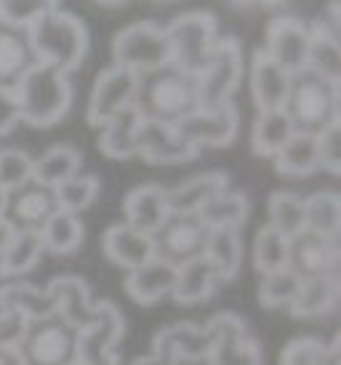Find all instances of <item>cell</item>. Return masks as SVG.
Instances as JSON below:
<instances>
[{
	"label": "cell",
	"instance_id": "52",
	"mask_svg": "<svg viewBox=\"0 0 341 365\" xmlns=\"http://www.w3.org/2000/svg\"><path fill=\"white\" fill-rule=\"evenodd\" d=\"M133 365H170V363H166V360L158 357V355H150V357H139Z\"/></svg>",
	"mask_w": 341,
	"mask_h": 365
},
{
	"label": "cell",
	"instance_id": "42",
	"mask_svg": "<svg viewBox=\"0 0 341 365\" xmlns=\"http://www.w3.org/2000/svg\"><path fill=\"white\" fill-rule=\"evenodd\" d=\"M54 11H59V0H0V21L24 32Z\"/></svg>",
	"mask_w": 341,
	"mask_h": 365
},
{
	"label": "cell",
	"instance_id": "37",
	"mask_svg": "<svg viewBox=\"0 0 341 365\" xmlns=\"http://www.w3.org/2000/svg\"><path fill=\"white\" fill-rule=\"evenodd\" d=\"M304 230L339 240L341 197L336 192H315L304 197Z\"/></svg>",
	"mask_w": 341,
	"mask_h": 365
},
{
	"label": "cell",
	"instance_id": "7",
	"mask_svg": "<svg viewBox=\"0 0 341 365\" xmlns=\"http://www.w3.org/2000/svg\"><path fill=\"white\" fill-rule=\"evenodd\" d=\"M115 67L131 70L136 75H147L170 64L166 30L155 21H136L121 30L112 41Z\"/></svg>",
	"mask_w": 341,
	"mask_h": 365
},
{
	"label": "cell",
	"instance_id": "59",
	"mask_svg": "<svg viewBox=\"0 0 341 365\" xmlns=\"http://www.w3.org/2000/svg\"><path fill=\"white\" fill-rule=\"evenodd\" d=\"M118 363H121V357H118V360H112V363H107V365H118ZM75 365H78V363H75Z\"/></svg>",
	"mask_w": 341,
	"mask_h": 365
},
{
	"label": "cell",
	"instance_id": "14",
	"mask_svg": "<svg viewBox=\"0 0 341 365\" xmlns=\"http://www.w3.org/2000/svg\"><path fill=\"white\" fill-rule=\"evenodd\" d=\"M56 211H59V205H56L54 190L30 179L27 184H21L6 195L3 219L11 224L14 232H41L43 224Z\"/></svg>",
	"mask_w": 341,
	"mask_h": 365
},
{
	"label": "cell",
	"instance_id": "28",
	"mask_svg": "<svg viewBox=\"0 0 341 365\" xmlns=\"http://www.w3.org/2000/svg\"><path fill=\"white\" fill-rule=\"evenodd\" d=\"M251 203L243 192H232L230 187L213 195L208 203L203 205L198 216L208 230H240L248 222Z\"/></svg>",
	"mask_w": 341,
	"mask_h": 365
},
{
	"label": "cell",
	"instance_id": "54",
	"mask_svg": "<svg viewBox=\"0 0 341 365\" xmlns=\"http://www.w3.org/2000/svg\"><path fill=\"white\" fill-rule=\"evenodd\" d=\"M173 365H211L205 357H187V360H176Z\"/></svg>",
	"mask_w": 341,
	"mask_h": 365
},
{
	"label": "cell",
	"instance_id": "16",
	"mask_svg": "<svg viewBox=\"0 0 341 365\" xmlns=\"http://www.w3.org/2000/svg\"><path fill=\"white\" fill-rule=\"evenodd\" d=\"M310 38H312L310 27L301 19H296V16H278L267 27L264 53L278 67H283V70L288 72V75H296V72L307 70Z\"/></svg>",
	"mask_w": 341,
	"mask_h": 365
},
{
	"label": "cell",
	"instance_id": "33",
	"mask_svg": "<svg viewBox=\"0 0 341 365\" xmlns=\"http://www.w3.org/2000/svg\"><path fill=\"white\" fill-rule=\"evenodd\" d=\"M275 171L283 176H310L317 168V136L293 133L280 153L275 155Z\"/></svg>",
	"mask_w": 341,
	"mask_h": 365
},
{
	"label": "cell",
	"instance_id": "24",
	"mask_svg": "<svg viewBox=\"0 0 341 365\" xmlns=\"http://www.w3.org/2000/svg\"><path fill=\"white\" fill-rule=\"evenodd\" d=\"M219 283L221 277L216 272V267L205 256H198V259L176 267V285L170 291V299L184 307L200 304L205 299H211Z\"/></svg>",
	"mask_w": 341,
	"mask_h": 365
},
{
	"label": "cell",
	"instance_id": "1",
	"mask_svg": "<svg viewBox=\"0 0 341 365\" xmlns=\"http://www.w3.org/2000/svg\"><path fill=\"white\" fill-rule=\"evenodd\" d=\"M133 107L141 115V120H158L176 125L187 115L200 110L198 78L190 72L176 70L173 64H166L161 70L139 75Z\"/></svg>",
	"mask_w": 341,
	"mask_h": 365
},
{
	"label": "cell",
	"instance_id": "12",
	"mask_svg": "<svg viewBox=\"0 0 341 365\" xmlns=\"http://www.w3.org/2000/svg\"><path fill=\"white\" fill-rule=\"evenodd\" d=\"M339 240L322 237L317 232L301 230L296 237L288 240V264L285 269H291L301 283L315 280V277H328L339 274Z\"/></svg>",
	"mask_w": 341,
	"mask_h": 365
},
{
	"label": "cell",
	"instance_id": "20",
	"mask_svg": "<svg viewBox=\"0 0 341 365\" xmlns=\"http://www.w3.org/2000/svg\"><path fill=\"white\" fill-rule=\"evenodd\" d=\"M291 88V75L278 67L275 61L264 53V48L253 53L251 61V96L259 112L283 110L285 96Z\"/></svg>",
	"mask_w": 341,
	"mask_h": 365
},
{
	"label": "cell",
	"instance_id": "41",
	"mask_svg": "<svg viewBox=\"0 0 341 365\" xmlns=\"http://www.w3.org/2000/svg\"><path fill=\"white\" fill-rule=\"evenodd\" d=\"M99 187L101 184L93 173H78V176H72L67 182H61L59 187H54L56 205H59L61 211H70V213L86 211L96 200Z\"/></svg>",
	"mask_w": 341,
	"mask_h": 365
},
{
	"label": "cell",
	"instance_id": "36",
	"mask_svg": "<svg viewBox=\"0 0 341 365\" xmlns=\"http://www.w3.org/2000/svg\"><path fill=\"white\" fill-rule=\"evenodd\" d=\"M46 254L41 232H14L11 243L0 254V277H16L30 272Z\"/></svg>",
	"mask_w": 341,
	"mask_h": 365
},
{
	"label": "cell",
	"instance_id": "10",
	"mask_svg": "<svg viewBox=\"0 0 341 365\" xmlns=\"http://www.w3.org/2000/svg\"><path fill=\"white\" fill-rule=\"evenodd\" d=\"M205 331L211 334V349L205 355L211 365H261L259 341L248 339L245 323L235 312L213 314Z\"/></svg>",
	"mask_w": 341,
	"mask_h": 365
},
{
	"label": "cell",
	"instance_id": "11",
	"mask_svg": "<svg viewBox=\"0 0 341 365\" xmlns=\"http://www.w3.org/2000/svg\"><path fill=\"white\" fill-rule=\"evenodd\" d=\"M240 128V112L235 102L221 107H200L192 115H187L181 123H176V131L190 142L198 153L203 147H227L235 142Z\"/></svg>",
	"mask_w": 341,
	"mask_h": 365
},
{
	"label": "cell",
	"instance_id": "38",
	"mask_svg": "<svg viewBox=\"0 0 341 365\" xmlns=\"http://www.w3.org/2000/svg\"><path fill=\"white\" fill-rule=\"evenodd\" d=\"M312 32L310 38V53H307V70L320 75L325 81L339 83L341 81V43L339 38L322 35V32Z\"/></svg>",
	"mask_w": 341,
	"mask_h": 365
},
{
	"label": "cell",
	"instance_id": "39",
	"mask_svg": "<svg viewBox=\"0 0 341 365\" xmlns=\"http://www.w3.org/2000/svg\"><path fill=\"white\" fill-rule=\"evenodd\" d=\"M270 227L283 237H296L304 230V197L293 192H275L270 197Z\"/></svg>",
	"mask_w": 341,
	"mask_h": 365
},
{
	"label": "cell",
	"instance_id": "29",
	"mask_svg": "<svg viewBox=\"0 0 341 365\" xmlns=\"http://www.w3.org/2000/svg\"><path fill=\"white\" fill-rule=\"evenodd\" d=\"M81 153L70 147V144H56L32 163V182L43 184V187H59L61 182H67L72 176H78L81 171Z\"/></svg>",
	"mask_w": 341,
	"mask_h": 365
},
{
	"label": "cell",
	"instance_id": "22",
	"mask_svg": "<svg viewBox=\"0 0 341 365\" xmlns=\"http://www.w3.org/2000/svg\"><path fill=\"white\" fill-rule=\"evenodd\" d=\"M101 251L118 267L136 269L139 264L152 259V235L139 232L128 224H112L101 237Z\"/></svg>",
	"mask_w": 341,
	"mask_h": 365
},
{
	"label": "cell",
	"instance_id": "15",
	"mask_svg": "<svg viewBox=\"0 0 341 365\" xmlns=\"http://www.w3.org/2000/svg\"><path fill=\"white\" fill-rule=\"evenodd\" d=\"M136 86H139V75L123 67H110L104 70L93 83L88 102V123L93 128H101L104 123L115 118L118 112L133 107V96H136Z\"/></svg>",
	"mask_w": 341,
	"mask_h": 365
},
{
	"label": "cell",
	"instance_id": "48",
	"mask_svg": "<svg viewBox=\"0 0 341 365\" xmlns=\"http://www.w3.org/2000/svg\"><path fill=\"white\" fill-rule=\"evenodd\" d=\"M16 123H19V104H16L14 88H3L0 86V136L14 131Z\"/></svg>",
	"mask_w": 341,
	"mask_h": 365
},
{
	"label": "cell",
	"instance_id": "25",
	"mask_svg": "<svg viewBox=\"0 0 341 365\" xmlns=\"http://www.w3.org/2000/svg\"><path fill=\"white\" fill-rule=\"evenodd\" d=\"M230 187V176L221 171L198 173L187 182H181L173 190H166V203L168 213H198L203 205L211 200L213 195Z\"/></svg>",
	"mask_w": 341,
	"mask_h": 365
},
{
	"label": "cell",
	"instance_id": "44",
	"mask_svg": "<svg viewBox=\"0 0 341 365\" xmlns=\"http://www.w3.org/2000/svg\"><path fill=\"white\" fill-rule=\"evenodd\" d=\"M32 158L24 150H0V187L11 192L32 179Z\"/></svg>",
	"mask_w": 341,
	"mask_h": 365
},
{
	"label": "cell",
	"instance_id": "6",
	"mask_svg": "<svg viewBox=\"0 0 341 365\" xmlns=\"http://www.w3.org/2000/svg\"><path fill=\"white\" fill-rule=\"evenodd\" d=\"M78 328L64 323L59 314L30 320L24 328L16 355L21 365H75L78 363Z\"/></svg>",
	"mask_w": 341,
	"mask_h": 365
},
{
	"label": "cell",
	"instance_id": "23",
	"mask_svg": "<svg viewBox=\"0 0 341 365\" xmlns=\"http://www.w3.org/2000/svg\"><path fill=\"white\" fill-rule=\"evenodd\" d=\"M126 211V224L139 230V232L152 235L168 216V203H166V187L161 184H141L131 190L123 200Z\"/></svg>",
	"mask_w": 341,
	"mask_h": 365
},
{
	"label": "cell",
	"instance_id": "26",
	"mask_svg": "<svg viewBox=\"0 0 341 365\" xmlns=\"http://www.w3.org/2000/svg\"><path fill=\"white\" fill-rule=\"evenodd\" d=\"M32 64H35V56H32L27 32L0 21V86L14 88V83L19 81Z\"/></svg>",
	"mask_w": 341,
	"mask_h": 365
},
{
	"label": "cell",
	"instance_id": "8",
	"mask_svg": "<svg viewBox=\"0 0 341 365\" xmlns=\"http://www.w3.org/2000/svg\"><path fill=\"white\" fill-rule=\"evenodd\" d=\"M208 240V227L198 213H168L166 222L152 232V256L170 267L203 256Z\"/></svg>",
	"mask_w": 341,
	"mask_h": 365
},
{
	"label": "cell",
	"instance_id": "30",
	"mask_svg": "<svg viewBox=\"0 0 341 365\" xmlns=\"http://www.w3.org/2000/svg\"><path fill=\"white\" fill-rule=\"evenodd\" d=\"M339 274H328V277H315L301 283L299 294L291 302L293 317H317V314L331 312L336 302H339Z\"/></svg>",
	"mask_w": 341,
	"mask_h": 365
},
{
	"label": "cell",
	"instance_id": "43",
	"mask_svg": "<svg viewBox=\"0 0 341 365\" xmlns=\"http://www.w3.org/2000/svg\"><path fill=\"white\" fill-rule=\"evenodd\" d=\"M301 288V280L291 269H278V272L261 274L259 283V302L264 309H280V307H291Z\"/></svg>",
	"mask_w": 341,
	"mask_h": 365
},
{
	"label": "cell",
	"instance_id": "5",
	"mask_svg": "<svg viewBox=\"0 0 341 365\" xmlns=\"http://www.w3.org/2000/svg\"><path fill=\"white\" fill-rule=\"evenodd\" d=\"M166 30V41H168V56L170 64L181 72L190 75H200L208 61H211L216 43H219V21L216 16L205 14V11H192V14H181L170 24L163 27Z\"/></svg>",
	"mask_w": 341,
	"mask_h": 365
},
{
	"label": "cell",
	"instance_id": "18",
	"mask_svg": "<svg viewBox=\"0 0 341 365\" xmlns=\"http://www.w3.org/2000/svg\"><path fill=\"white\" fill-rule=\"evenodd\" d=\"M46 291L54 299L56 314L72 328L83 331L96 320V302L91 299V288L86 285V280L75 277V274H61V277L51 280Z\"/></svg>",
	"mask_w": 341,
	"mask_h": 365
},
{
	"label": "cell",
	"instance_id": "17",
	"mask_svg": "<svg viewBox=\"0 0 341 365\" xmlns=\"http://www.w3.org/2000/svg\"><path fill=\"white\" fill-rule=\"evenodd\" d=\"M136 155L152 165H179L198 158V150L176 131V125L158 120H141L136 131Z\"/></svg>",
	"mask_w": 341,
	"mask_h": 365
},
{
	"label": "cell",
	"instance_id": "46",
	"mask_svg": "<svg viewBox=\"0 0 341 365\" xmlns=\"http://www.w3.org/2000/svg\"><path fill=\"white\" fill-rule=\"evenodd\" d=\"M27 317H21L19 312H11V309H0V355L6 352H16L24 328H27Z\"/></svg>",
	"mask_w": 341,
	"mask_h": 365
},
{
	"label": "cell",
	"instance_id": "31",
	"mask_svg": "<svg viewBox=\"0 0 341 365\" xmlns=\"http://www.w3.org/2000/svg\"><path fill=\"white\" fill-rule=\"evenodd\" d=\"M293 123L283 110L259 112V118L253 123L251 147L259 158H275L280 153L285 142L293 136Z\"/></svg>",
	"mask_w": 341,
	"mask_h": 365
},
{
	"label": "cell",
	"instance_id": "40",
	"mask_svg": "<svg viewBox=\"0 0 341 365\" xmlns=\"http://www.w3.org/2000/svg\"><path fill=\"white\" fill-rule=\"evenodd\" d=\"M285 264H288V237H283L270 224H264L253 240V267L261 274H270L285 269Z\"/></svg>",
	"mask_w": 341,
	"mask_h": 365
},
{
	"label": "cell",
	"instance_id": "34",
	"mask_svg": "<svg viewBox=\"0 0 341 365\" xmlns=\"http://www.w3.org/2000/svg\"><path fill=\"white\" fill-rule=\"evenodd\" d=\"M83 235H86V230H83V222L78 219V213L61 211V208L43 224L41 230L43 248L56 256L78 251L83 243Z\"/></svg>",
	"mask_w": 341,
	"mask_h": 365
},
{
	"label": "cell",
	"instance_id": "50",
	"mask_svg": "<svg viewBox=\"0 0 341 365\" xmlns=\"http://www.w3.org/2000/svg\"><path fill=\"white\" fill-rule=\"evenodd\" d=\"M341 339L336 336L331 344H322L320 352H317V365H341Z\"/></svg>",
	"mask_w": 341,
	"mask_h": 365
},
{
	"label": "cell",
	"instance_id": "9",
	"mask_svg": "<svg viewBox=\"0 0 341 365\" xmlns=\"http://www.w3.org/2000/svg\"><path fill=\"white\" fill-rule=\"evenodd\" d=\"M243 78V53L238 38H219L208 67L198 75L200 107H221L232 102Z\"/></svg>",
	"mask_w": 341,
	"mask_h": 365
},
{
	"label": "cell",
	"instance_id": "57",
	"mask_svg": "<svg viewBox=\"0 0 341 365\" xmlns=\"http://www.w3.org/2000/svg\"><path fill=\"white\" fill-rule=\"evenodd\" d=\"M232 3H238V6H245V3H251V0H232Z\"/></svg>",
	"mask_w": 341,
	"mask_h": 365
},
{
	"label": "cell",
	"instance_id": "45",
	"mask_svg": "<svg viewBox=\"0 0 341 365\" xmlns=\"http://www.w3.org/2000/svg\"><path fill=\"white\" fill-rule=\"evenodd\" d=\"M317 168L331 176L341 173V120L317 133Z\"/></svg>",
	"mask_w": 341,
	"mask_h": 365
},
{
	"label": "cell",
	"instance_id": "4",
	"mask_svg": "<svg viewBox=\"0 0 341 365\" xmlns=\"http://www.w3.org/2000/svg\"><path fill=\"white\" fill-rule=\"evenodd\" d=\"M283 112L291 118L293 131L317 136L328 125L341 120L339 83L325 81L312 70L291 75V88L283 104Z\"/></svg>",
	"mask_w": 341,
	"mask_h": 365
},
{
	"label": "cell",
	"instance_id": "3",
	"mask_svg": "<svg viewBox=\"0 0 341 365\" xmlns=\"http://www.w3.org/2000/svg\"><path fill=\"white\" fill-rule=\"evenodd\" d=\"M27 41L35 61L51 64L67 75L78 70L88 53V27L75 14L59 9L32 24Z\"/></svg>",
	"mask_w": 341,
	"mask_h": 365
},
{
	"label": "cell",
	"instance_id": "2",
	"mask_svg": "<svg viewBox=\"0 0 341 365\" xmlns=\"http://www.w3.org/2000/svg\"><path fill=\"white\" fill-rule=\"evenodd\" d=\"M14 96L19 104V120L46 128L59 123L72 107V83L51 64L35 61L30 70L14 83Z\"/></svg>",
	"mask_w": 341,
	"mask_h": 365
},
{
	"label": "cell",
	"instance_id": "49",
	"mask_svg": "<svg viewBox=\"0 0 341 365\" xmlns=\"http://www.w3.org/2000/svg\"><path fill=\"white\" fill-rule=\"evenodd\" d=\"M310 30L315 32H322V35H331V38H339L341 32V3L339 0H333L325 6V11L320 14V19H315Z\"/></svg>",
	"mask_w": 341,
	"mask_h": 365
},
{
	"label": "cell",
	"instance_id": "32",
	"mask_svg": "<svg viewBox=\"0 0 341 365\" xmlns=\"http://www.w3.org/2000/svg\"><path fill=\"white\" fill-rule=\"evenodd\" d=\"M0 309H11V312H19L27 320H38L46 314H54V299L49 291L35 288L30 283H6L0 285Z\"/></svg>",
	"mask_w": 341,
	"mask_h": 365
},
{
	"label": "cell",
	"instance_id": "56",
	"mask_svg": "<svg viewBox=\"0 0 341 365\" xmlns=\"http://www.w3.org/2000/svg\"><path fill=\"white\" fill-rule=\"evenodd\" d=\"M99 3H104V6H121L126 0H99Z\"/></svg>",
	"mask_w": 341,
	"mask_h": 365
},
{
	"label": "cell",
	"instance_id": "47",
	"mask_svg": "<svg viewBox=\"0 0 341 365\" xmlns=\"http://www.w3.org/2000/svg\"><path fill=\"white\" fill-rule=\"evenodd\" d=\"M320 346L317 339H293L280 352V365H317Z\"/></svg>",
	"mask_w": 341,
	"mask_h": 365
},
{
	"label": "cell",
	"instance_id": "53",
	"mask_svg": "<svg viewBox=\"0 0 341 365\" xmlns=\"http://www.w3.org/2000/svg\"><path fill=\"white\" fill-rule=\"evenodd\" d=\"M0 365H21V360L16 352H6V355H0Z\"/></svg>",
	"mask_w": 341,
	"mask_h": 365
},
{
	"label": "cell",
	"instance_id": "13",
	"mask_svg": "<svg viewBox=\"0 0 341 365\" xmlns=\"http://www.w3.org/2000/svg\"><path fill=\"white\" fill-rule=\"evenodd\" d=\"M126 334V320L112 302H96V320L78 334V365H107L118 360L115 344Z\"/></svg>",
	"mask_w": 341,
	"mask_h": 365
},
{
	"label": "cell",
	"instance_id": "21",
	"mask_svg": "<svg viewBox=\"0 0 341 365\" xmlns=\"http://www.w3.org/2000/svg\"><path fill=\"white\" fill-rule=\"evenodd\" d=\"M176 285V267L161 262L152 256L150 262L139 264L136 269H128L126 277V294L136 302V304H158L161 299L170 296Z\"/></svg>",
	"mask_w": 341,
	"mask_h": 365
},
{
	"label": "cell",
	"instance_id": "55",
	"mask_svg": "<svg viewBox=\"0 0 341 365\" xmlns=\"http://www.w3.org/2000/svg\"><path fill=\"white\" fill-rule=\"evenodd\" d=\"M6 190H3V187H0V216H3V208H6Z\"/></svg>",
	"mask_w": 341,
	"mask_h": 365
},
{
	"label": "cell",
	"instance_id": "35",
	"mask_svg": "<svg viewBox=\"0 0 341 365\" xmlns=\"http://www.w3.org/2000/svg\"><path fill=\"white\" fill-rule=\"evenodd\" d=\"M203 256L216 267L221 283L232 280L238 269H240L243 259V243L238 230H208V240H205V251Z\"/></svg>",
	"mask_w": 341,
	"mask_h": 365
},
{
	"label": "cell",
	"instance_id": "51",
	"mask_svg": "<svg viewBox=\"0 0 341 365\" xmlns=\"http://www.w3.org/2000/svg\"><path fill=\"white\" fill-rule=\"evenodd\" d=\"M11 237H14V230H11V224L0 216V254L6 251V245L11 243Z\"/></svg>",
	"mask_w": 341,
	"mask_h": 365
},
{
	"label": "cell",
	"instance_id": "19",
	"mask_svg": "<svg viewBox=\"0 0 341 365\" xmlns=\"http://www.w3.org/2000/svg\"><path fill=\"white\" fill-rule=\"evenodd\" d=\"M211 349V334L205 325L176 323L161 328L152 339V355L163 357L166 363L187 360V357H205Z\"/></svg>",
	"mask_w": 341,
	"mask_h": 365
},
{
	"label": "cell",
	"instance_id": "27",
	"mask_svg": "<svg viewBox=\"0 0 341 365\" xmlns=\"http://www.w3.org/2000/svg\"><path fill=\"white\" fill-rule=\"evenodd\" d=\"M141 115L136 107L118 112L115 118L101 125L99 136V150L101 155H107L112 160H128L136 155V131H139Z\"/></svg>",
	"mask_w": 341,
	"mask_h": 365
},
{
	"label": "cell",
	"instance_id": "58",
	"mask_svg": "<svg viewBox=\"0 0 341 365\" xmlns=\"http://www.w3.org/2000/svg\"><path fill=\"white\" fill-rule=\"evenodd\" d=\"M264 3H267V6H275V3H280V0H264Z\"/></svg>",
	"mask_w": 341,
	"mask_h": 365
}]
</instances>
